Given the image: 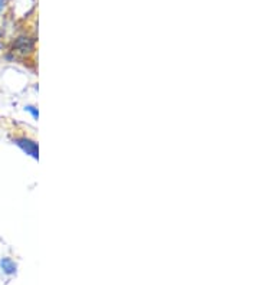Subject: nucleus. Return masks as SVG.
<instances>
[{"instance_id": "1", "label": "nucleus", "mask_w": 259, "mask_h": 285, "mask_svg": "<svg viewBox=\"0 0 259 285\" xmlns=\"http://www.w3.org/2000/svg\"><path fill=\"white\" fill-rule=\"evenodd\" d=\"M13 143L22 150V152H25L26 154H29L30 157H33V158H38V144L33 141V140H29V138H26V137H16L15 140H13Z\"/></svg>"}, {"instance_id": "2", "label": "nucleus", "mask_w": 259, "mask_h": 285, "mask_svg": "<svg viewBox=\"0 0 259 285\" xmlns=\"http://www.w3.org/2000/svg\"><path fill=\"white\" fill-rule=\"evenodd\" d=\"M0 269L7 274V275H12L16 272V263L12 261L10 258H3L0 261Z\"/></svg>"}, {"instance_id": "3", "label": "nucleus", "mask_w": 259, "mask_h": 285, "mask_svg": "<svg viewBox=\"0 0 259 285\" xmlns=\"http://www.w3.org/2000/svg\"><path fill=\"white\" fill-rule=\"evenodd\" d=\"M25 110L27 111V112H30V114H32V117H33V118H38V110H36L35 107L27 105V107H25Z\"/></svg>"}, {"instance_id": "4", "label": "nucleus", "mask_w": 259, "mask_h": 285, "mask_svg": "<svg viewBox=\"0 0 259 285\" xmlns=\"http://www.w3.org/2000/svg\"><path fill=\"white\" fill-rule=\"evenodd\" d=\"M7 0H0V13H1V10H3V7H4V3H6Z\"/></svg>"}]
</instances>
